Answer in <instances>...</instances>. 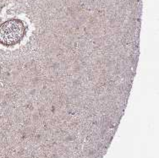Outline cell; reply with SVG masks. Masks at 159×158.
<instances>
[{"label": "cell", "mask_w": 159, "mask_h": 158, "mask_svg": "<svg viewBox=\"0 0 159 158\" xmlns=\"http://www.w3.org/2000/svg\"><path fill=\"white\" fill-rule=\"evenodd\" d=\"M25 27L19 20H11L0 25V43L4 46H15L24 39Z\"/></svg>", "instance_id": "6da1fadb"}]
</instances>
